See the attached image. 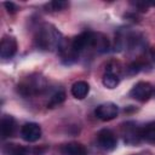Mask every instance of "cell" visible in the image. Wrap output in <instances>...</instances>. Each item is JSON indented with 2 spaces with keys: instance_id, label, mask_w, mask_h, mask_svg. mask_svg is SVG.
Returning a JSON list of instances; mask_svg holds the SVG:
<instances>
[{
  "instance_id": "d6986e66",
  "label": "cell",
  "mask_w": 155,
  "mask_h": 155,
  "mask_svg": "<svg viewBox=\"0 0 155 155\" xmlns=\"http://www.w3.org/2000/svg\"><path fill=\"white\" fill-rule=\"evenodd\" d=\"M4 5H5V7L7 8V12H10V13H15V12L18 10V7H17L13 2H8V1H7V2H5Z\"/></svg>"
},
{
  "instance_id": "3957f363",
  "label": "cell",
  "mask_w": 155,
  "mask_h": 155,
  "mask_svg": "<svg viewBox=\"0 0 155 155\" xmlns=\"http://www.w3.org/2000/svg\"><path fill=\"white\" fill-rule=\"evenodd\" d=\"M94 41H96V33L94 31H84L75 36L71 41L73 50L79 54L80 52L87 50V48H94Z\"/></svg>"
},
{
  "instance_id": "7c38bea8",
  "label": "cell",
  "mask_w": 155,
  "mask_h": 155,
  "mask_svg": "<svg viewBox=\"0 0 155 155\" xmlns=\"http://www.w3.org/2000/svg\"><path fill=\"white\" fill-rule=\"evenodd\" d=\"M70 92H71L74 98L84 99L90 92V85L86 81H76V82L73 84V86L70 88Z\"/></svg>"
},
{
  "instance_id": "5bb4252c",
  "label": "cell",
  "mask_w": 155,
  "mask_h": 155,
  "mask_svg": "<svg viewBox=\"0 0 155 155\" xmlns=\"http://www.w3.org/2000/svg\"><path fill=\"white\" fill-rule=\"evenodd\" d=\"M142 139H145L147 142L155 143V120L148 122L140 128Z\"/></svg>"
},
{
  "instance_id": "2e32d148",
  "label": "cell",
  "mask_w": 155,
  "mask_h": 155,
  "mask_svg": "<svg viewBox=\"0 0 155 155\" xmlns=\"http://www.w3.org/2000/svg\"><path fill=\"white\" fill-rule=\"evenodd\" d=\"M5 153L7 155H28L25 148L18 144H12V143L5 145Z\"/></svg>"
},
{
  "instance_id": "6da1fadb",
  "label": "cell",
  "mask_w": 155,
  "mask_h": 155,
  "mask_svg": "<svg viewBox=\"0 0 155 155\" xmlns=\"http://www.w3.org/2000/svg\"><path fill=\"white\" fill-rule=\"evenodd\" d=\"M35 42L36 46L44 51H53L59 48L63 42V38L58 29H56L52 24L46 23L38 30L35 35Z\"/></svg>"
},
{
  "instance_id": "30bf717a",
  "label": "cell",
  "mask_w": 155,
  "mask_h": 155,
  "mask_svg": "<svg viewBox=\"0 0 155 155\" xmlns=\"http://www.w3.org/2000/svg\"><path fill=\"white\" fill-rule=\"evenodd\" d=\"M102 82L109 90L115 88L120 82L119 69H114V67L108 65V68H107V70H105V73H104V75L102 78Z\"/></svg>"
},
{
  "instance_id": "ffe728a7",
  "label": "cell",
  "mask_w": 155,
  "mask_h": 155,
  "mask_svg": "<svg viewBox=\"0 0 155 155\" xmlns=\"http://www.w3.org/2000/svg\"><path fill=\"white\" fill-rule=\"evenodd\" d=\"M149 54H150L151 61L155 63V47H150V48H149Z\"/></svg>"
},
{
  "instance_id": "ac0fdd59",
  "label": "cell",
  "mask_w": 155,
  "mask_h": 155,
  "mask_svg": "<svg viewBox=\"0 0 155 155\" xmlns=\"http://www.w3.org/2000/svg\"><path fill=\"white\" fill-rule=\"evenodd\" d=\"M131 4L139 12H147L150 6H155V2L154 1H132Z\"/></svg>"
},
{
  "instance_id": "52a82bcc",
  "label": "cell",
  "mask_w": 155,
  "mask_h": 155,
  "mask_svg": "<svg viewBox=\"0 0 155 155\" xmlns=\"http://www.w3.org/2000/svg\"><path fill=\"white\" fill-rule=\"evenodd\" d=\"M97 142L102 149L108 150V151L114 150L116 148V144H117V139H116L115 133L109 128H103L98 132Z\"/></svg>"
},
{
  "instance_id": "5b68a950",
  "label": "cell",
  "mask_w": 155,
  "mask_h": 155,
  "mask_svg": "<svg viewBox=\"0 0 155 155\" xmlns=\"http://www.w3.org/2000/svg\"><path fill=\"white\" fill-rule=\"evenodd\" d=\"M153 90L154 88H153L151 84H149L147 81H139L132 87L130 96L138 102H147L151 97Z\"/></svg>"
},
{
  "instance_id": "4fadbf2b",
  "label": "cell",
  "mask_w": 155,
  "mask_h": 155,
  "mask_svg": "<svg viewBox=\"0 0 155 155\" xmlns=\"http://www.w3.org/2000/svg\"><path fill=\"white\" fill-rule=\"evenodd\" d=\"M64 155H87L86 148L80 143H68L62 149Z\"/></svg>"
},
{
  "instance_id": "8fae6325",
  "label": "cell",
  "mask_w": 155,
  "mask_h": 155,
  "mask_svg": "<svg viewBox=\"0 0 155 155\" xmlns=\"http://www.w3.org/2000/svg\"><path fill=\"white\" fill-rule=\"evenodd\" d=\"M16 130V121L11 115H4L0 121V131L2 139L10 138L13 136Z\"/></svg>"
},
{
  "instance_id": "9a60e30c",
  "label": "cell",
  "mask_w": 155,
  "mask_h": 155,
  "mask_svg": "<svg viewBox=\"0 0 155 155\" xmlns=\"http://www.w3.org/2000/svg\"><path fill=\"white\" fill-rule=\"evenodd\" d=\"M65 101V92L64 91H56L48 99L47 102V108L52 109V108H56L58 107L59 104H62L63 102Z\"/></svg>"
},
{
  "instance_id": "9c48e42d",
  "label": "cell",
  "mask_w": 155,
  "mask_h": 155,
  "mask_svg": "<svg viewBox=\"0 0 155 155\" xmlns=\"http://www.w3.org/2000/svg\"><path fill=\"white\" fill-rule=\"evenodd\" d=\"M17 52V41L13 36L5 35L0 42V57L4 59L12 58Z\"/></svg>"
},
{
  "instance_id": "ba28073f",
  "label": "cell",
  "mask_w": 155,
  "mask_h": 155,
  "mask_svg": "<svg viewBox=\"0 0 155 155\" xmlns=\"http://www.w3.org/2000/svg\"><path fill=\"white\" fill-rule=\"evenodd\" d=\"M21 137L28 143L36 142L41 137V127L36 122H27L21 127Z\"/></svg>"
},
{
  "instance_id": "277c9868",
  "label": "cell",
  "mask_w": 155,
  "mask_h": 155,
  "mask_svg": "<svg viewBox=\"0 0 155 155\" xmlns=\"http://www.w3.org/2000/svg\"><path fill=\"white\" fill-rule=\"evenodd\" d=\"M140 128L137 127L136 122L128 121L122 125V136H124V142L130 145H136L142 140V134H140Z\"/></svg>"
},
{
  "instance_id": "44dd1931",
  "label": "cell",
  "mask_w": 155,
  "mask_h": 155,
  "mask_svg": "<svg viewBox=\"0 0 155 155\" xmlns=\"http://www.w3.org/2000/svg\"><path fill=\"white\" fill-rule=\"evenodd\" d=\"M136 155H153V154L149 153V151H143V153H139V154H136Z\"/></svg>"
},
{
  "instance_id": "e0dca14e",
  "label": "cell",
  "mask_w": 155,
  "mask_h": 155,
  "mask_svg": "<svg viewBox=\"0 0 155 155\" xmlns=\"http://www.w3.org/2000/svg\"><path fill=\"white\" fill-rule=\"evenodd\" d=\"M68 6L67 1H62V0H54V1H50L45 5V7L47 8V11H62Z\"/></svg>"
},
{
  "instance_id": "8992f818",
  "label": "cell",
  "mask_w": 155,
  "mask_h": 155,
  "mask_svg": "<svg viewBox=\"0 0 155 155\" xmlns=\"http://www.w3.org/2000/svg\"><path fill=\"white\" fill-rule=\"evenodd\" d=\"M117 114H119V107L111 102L102 103L94 109V115L102 121H110L115 119Z\"/></svg>"
},
{
  "instance_id": "7a4b0ae2",
  "label": "cell",
  "mask_w": 155,
  "mask_h": 155,
  "mask_svg": "<svg viewBox=\"0 0 155 155\" xmlns=\"http://www.w3.org/2000/svg\"><path fill=\"white\" fill-rule=\"evenodd\" d=\"M46 88V80L39 75H30L18 84V92L24 97L41 93Z\"/></svg>"
}]
</instances>
